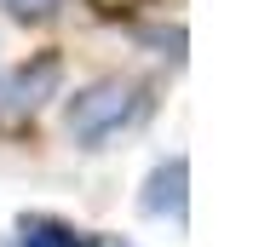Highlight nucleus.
<instances>
[{"label":"nucleus","mask_w":253,"mask_h":247,"mask_svg":"<svg viewBox=\"0 0 253 247\" xmlns=\"http://www.w3.org/2000/svg\"><path fill=\"white\" fill-rule=\"evenodd\" d=\"M17 247H104L92 230H75L52 213H23L17 218Z\"/></svg>","instance_id":"obj_4"},{"label":"nucleus","mask_w":253,"mask_h":247,"mask_svg":"<svg viewBox=\"0 0 253 247\" xmlns=\"http://www.w3.org/2000/svg\"><path fill=\"white\" fill-rule=\"evenodd\" d=\"M58 81H63L58 52H41V58L17 63L12 75H0V109H6V115H35V109L58 92Z\"/></svg>","instance_id":"obj_2"},{"label":"nucleus","mask_w":253,"mask_h":247,"mask_svg":"<svg viewBox=\"0 0 253 247\" xmlns=\"http://www.w3.org/2000/svg\"><path fill=\"white\" fill-rule=\"evenodd\" d=\"M138 115V86H126V81H92L86 92L69 98V138L75 144H104L110 132H121L126 121Z\"/></svg>","instance_id":"obj_1"},{"label":"nucleus","mask_w":253,"mask_h":247,"mask_svg":"<svg viewBox=\"0 0 253 247\" xmlns=\"http://www.w3.org/2000/svg\"><path fill=\"white\" fill-rule=\"evenodd\" d=\"M98 12H126V6H138V0H92Z\"/></svg>","instance_id":"obj_5"},{"label":"nucleus","mask_w":253,"mask_h":247,"mask_svg":"<svg viewBox=\"0 0 253 247\" xmlns=\"http://www.w3.org/2000/svg\"><path fill=\"white\" fill-rule=\"evenodd\" d=\"M184 190H190V167L184 155H173V161H161L156 172H150V184H144V213L156 218H184Z\"/></svg>","instance_id":"obj_3"}]
</instances>
